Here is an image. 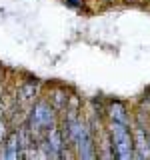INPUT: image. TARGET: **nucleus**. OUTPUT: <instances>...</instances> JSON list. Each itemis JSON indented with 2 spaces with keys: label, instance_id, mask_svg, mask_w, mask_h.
Returning <instances> with one entry per match:
<instances>
[{
  "label": "nucleus",
  "instance_id": "obj_1",
  "mask_svg": "<svg viewBox=\"0 0 150 160\" xmlns=\"http://www.w3.org/2000/svg\"><path fill=\"white\" fill-rule=\"evenodd\" d=\"M26 122H28V126H30L34 138H36V142H38V140L46 136V132L58 122L56 108L50 104V100H34L32 108H30V112H28Z\"/></svg>",
  "mask_w": 150,
  "mask_h": 160
},
{
  "label": "nucleus",
  "instance_id": "obj_2",
  "mask_svg": "<svg viewBox=\"0 0 150 160\" xmlns=\"http://www.w3.org/2000/svg\"><path fill=\"white\" fill-rule=\"evenodd\" d=\"M108 134H110V142H112V150H114V158L116 160L136 158V154H134V136H132V130H130V124L110 120Z\"/></svg>",
  "mask_w": 150,
  "mask_h": 160
},
{
  "label": "nucleus",
  "instance_id": "obj_3",
  "mask_svg": "<svg viewBox=\"0 0 150 160\" xmlns=\"http://www.w3.org/2000/svg\"><path fill=\"white\" fill-rule=\"evenodd\" d=\"M76 156L78 158H98V146H96V136L92 132V126L90 122L82 120V126H80L78 132V140H76Z\"/></svg>",
  "mask_w": 150,
  "mask_h": 160
},
{
  "label": "nucleus",
  "instance_id": "obj_4",
  "mask_svg": "<svg viewBox=\"0 0 150 160\" xmlns=\"http://www.w3.org/2000/svg\"><path fill=\"white\" fill-rule=\"evenodd\" d=\"M132 136H134V154H136V158L138 160L150 158V138H148V128L142 120V114L132 126Z\"/></svg>",
  "mask_w": 150,
  "mask_h": 160
},
{
  "label": "nucleus",
  "instance_id": "obj_5",
  "mask_svg": "<svg viewBox=\"0 0 150 160\" xmlns=\"http://www.w3.org/2000/svg\"><path fill=\"white\" fill-rule=\"evenodd\" d=\"M106 116H108V120H112V122L130 124V112H128V106L122 102V100H108Z\"/></svg>",
  "mask_w": 150,
  "mask_h": 160
},
{
  "label": "nucleus",
  "instance_id": "obj_6",
  "mask_svg": "<svg viewBox=\"0 0 150 160\" xmlns=\"http://www.w3.org/2000/svg\"><path fill=\"white\" fill-rule=\"evenodd\" d=\"M4 158H6V160H18V158H22V144H20L18 128L16 130H10L8 138L4 140Z\"/></svg>",
  "mask_w": 150,
  "mask_h": 160
},
{
  "label": "nucleus",
  "instance_id": "obj_7",
  "mask_svg": "<svg viewBox=\"0 0 150 160\" xmlns=\"http://www.w3.org/2000/svg\"><path fill=\"white\" fill-rule=\"evenodd\" d=\"M38 94V82L36 80H26L18 86V92H16V102H34Z\"/></svg>",
  "mask_w": 150,
  "mask_h": 160
},
{
  "label": "nucleus",
  "instance_id": "obj_8",
  "mask_svg": "<svg viewBox=\"0 0 150 160\" xmlns=\"http://www.w3.org/2000/svg\"><path fill=\"white\" fill-rule=\"evenodd\" d=\"M48 100H50V104H52L56 110H66V106H68V100H70V96H68V92H66V88H52L48 92Z\"/></svg>",
  "mask_w": 150,
  "mask_h": 160
},
{
  "label": "nucleus",
  "instance_id": "obj_9",
  "mask_svg": "<svg viewBox=\"0 0 150 160\" xmlns=\"http://www.w3.org/2000/svg\"><path fill=\"white\" fill-rule=\"evenodd\" d=\"M10 130H8V122L2 118V114H0V144H4V140L8 138Z\"/></svg>",
  "mask_w": 150,
  "mask_h": 160
},
{
  "label": "nucleus",
  "instance_id": "obj_10",
  "mask_svg": "<svg viewBox=\"0 0 150 160\" xmlns=\"http://www.w3.org/2000/svg\"><path fill=\"white\" fill-rule=\"evenodd\" d=\"M82 2H84V0H66L68 6H74V8H76V6H82Z\"/></svg>",
  "mask_w": 150,
  "mask_h": 160
},
{
  "label": "nucleus",
  "instance_id": "obj_11",
  "mask_svg": "<svg viewBox=\"0 0 150 160\" xmlns=\"http://www.w3.org/2000/svg\"><path fill=\"white\" fill-rule=\"evenodd\" d=\"M148 138H150V128H148Z\"/></svg>",
  "mask_w": 150,
  "mask_h": 160
}]
</instances>
